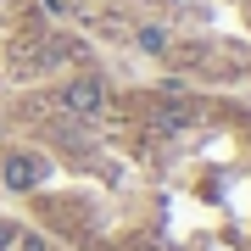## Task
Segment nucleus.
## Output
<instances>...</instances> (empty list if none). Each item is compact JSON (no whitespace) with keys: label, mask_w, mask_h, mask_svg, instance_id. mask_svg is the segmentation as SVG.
I'll use <instances>...</instances> for the list:
<instances>
[{"label":"nucleus","mask_w":251,"mask_h":251,"mask_svg":"<svg viewBox=\"0 0 251 251\" xmlns=\"http://www.w3.org/2000/svg\"><path fill=\"white\" fill-rule=\"evenodd\" d=\"M184 90H251V0H39Z\"/></svg>","instance_id":"obj_1"},{"label":"nucleus","mask_w":251,"mask_h":251,"mask_svg":"<svg viewBox=\"0 0 251 251\" xmlns=\"http://www.w3.org/2000/svg\"><path fill=\"white\" fill-rule=\"evenodd\" d=\"M45 179H50V162L39 156V151H11L6 162H0V184H6V190H17V196L39 190Z\"/></svg>","instance_id":"obj_2"},{"label":"nucleus","mask_w":251,"mask_h":251,"mask_svg":"<svg viewBox=\"0 0 251 251\" xmlns=\"http://www.w3.org/2000/svg\"><path fill=\"white\" fill-rule=\"evenodd\" d=\"M23 251H45V240H39V234H28V240H23Z\"/></svg>","instance_id":"obj_3"}]
</instances>
